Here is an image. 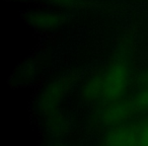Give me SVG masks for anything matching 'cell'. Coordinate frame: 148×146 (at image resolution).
I'll list each match as a JSON object with an SVG mask.
<instances>
[{
  "mask_svg": "<svg viewBox=\"0 0 148 146\" xmlns=\"http://www.w3.org/2000/svg\"><path fill=\"white\" fill-rule=\"evenodd\" d=\"M50 146H70V145L65 144V143H54V144H52V145H50Z\"/></svg>",
  "mask_w": 148,
  "mask_h": 146,
  "instance_id": "8fae6325",
  "label": "cell"
},
{
  "mask_svg": "<svg viewBox=\"0 0 148 146\" xmlns=\"http://www.w3.org/2000/svg\"><path fill=\"white\" fill-rule=\"evenodd\" d=\"M25 21L29 27L38 31H52L62 27L66 17L63 13L52 9H35L25 13Z\"/></svg>",
  "mask_w": 148,
  "mask_h": 146,
  "instance_id": "277c9868",
  "label": "cell"
},
{
  "mask_svg": "<svg viewBox=\"0 0 148 146\" xmlns=\"http://www.w3.org/2000/svg\"><path fill=\"white\" fill-rule=\"evenodd\" d=\"M46 129L51 135L59 137L65 135L68 131V122L59 112L46 116Z\"/></svg>",
  "mask_w": 148,
  "mask_h": 146,
  "instance_id": "52a82bcc",
  "label": "cell"
},
{
  "mask_svg": "<svg viewBox=\"0 0 148 146\" xmlns=\"http://www.w3.org/2000/svg\"><path fill=\"white\" fill-rule=\"evenodd\" d=\"M77 76L74 73L63 75L51 81L42 90L38 99L39 111L44 116H49L57 113L60 104L63 101L67 93L76 83Z\"/></svg>",
  "mask_w": 148,
  "mask_h": 146,
  "instance_id": "6da1fadb",
  "label": "cell"
},
{
  "mask_svg": "<svg viewBox=\"0 0 148 146\" xmlns=\"http://www.w3.org/2000/svg\"><path fill=\"white\" fill-rule=\"evenodd\" d=\"M145 82H146V84H148V71L145 74Z\"/></svg>",
  "mask_w": 148,
  "mask_h": 146,
  "instance_id": "7c38bea8",
  "label": "cell"
},
{
  "mask_svg": "<svg viewBox=\"0 0 148 146\" xmlns=\"http://www.w3.org/2000/svg\"><path fill=\"white\" fill-rule=\"evenodd\" d=\"M139 146H148V123L139 129Z\"/></svg>",
  "mask_w": 148,
  "mask_h": 146,
  "instance_id": "30bf717a",
  "label": "cell"
},
{
  "mask_svg": "<svg viewBox=\"0 0 148 146\" xmlns=\"http://www.w3.org/2000/svg\"><path fill=\"white\" fill-rule=\"evenodd\" d=\"M130 70L124 61H115L103 74V99L111 103L121 97L129 85Z\"/></svg>",
  "mask_w": 148,
  "mask_h": 146,
  "instance_id": "7a4b0ae2",
  "label": "cell"
},
{
  "mask_svg": "<svg viewBox=\"0 0 148 146\" xmlns=\"http://www.w3.org/2000/svg\"><path fill=\"white\" fill-rule=\"evenodd\" d=\"M136 111L133 101L118 99L111 101L99 113V122L103 126L113 128L123 125Z\"/></svg>",
  "mask_w": 148,
  "mask_h": 146,
  "instance_id": "3957f363",
  "label": "cell"
},
{
  "mask_svg": "<svg viewBox=\"0 0 148 146\" xmlns=\"http://www.w3.org/2000/svg\"><path fill=\"white\" fill-rule=\"evenodd\" d=\"M103 75H95L85 81L81 89L83 99L92 103L103 99Z\"/></svg>",
  "mask_w": 148,
  "mask_h": 146,
  "instance_id": "8992f818",
  "label": "cell"
},
{
  "mask_svg": "<svg viewBox=\"0 0 148 146\" xmlns=\"http://www.w3.org/2000/svg\"><path fill=\"white\" fill-rule=\"evenodd\" d=\"M43 1L54 7H57L59 9H66V10L80 9L84 5L83 0H43Z\"/></svg>",
  "mask_w": 148,
  "mask_h": 146,
  "instance_id": "ba28073f",
  "label": "cell"
},
{
  "mask_svg": "<svg viewBox=\"0 0 148 146\" xmlns=\"http://www.w3.org/2000/svg\"><path fill=\"white\" fill-rule=\"evenodd\" d=\"M103 146H139V130L125 124L111 128L103 137Z\"/></svg>",
  "mask_w": 148,
  "mask_h": 146,
  "instance_id": "5b68a950",
  "label": "cell"
},
{
  "mask_svg": "<svg viewBox=\"0 0 148 146\" xmlns=\"http://www.w3.org/2000/svg\"><path fill=\"white\" fill-rule=\"evenodd\" d=\"M134 107L138 111H148V84L138 91L133 101Z\"/></svg>",
  "mask_w": 148,
  "mask_h": 146,
  "instance_id": "9c48e42d",
  "label": "cell"
}]
</instances>
